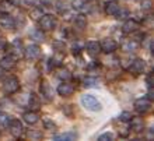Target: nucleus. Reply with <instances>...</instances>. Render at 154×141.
<instances>
[{"instance_id": "nucleus-1", "label": "nucleus", "mask_w": 154, "mask_h": 141, "mask_svg": "<svg viewBox=\"0 0 154 141\" xmlns=\"http://www.w3.org/2000/svg\"><path fill=\"white\" fill-rule=\"evenodd\" d=\"M80 102H81V105L84 106L87 110H91V112H100V110L102 109L101 102L98 101L94 95H90V94L81 95Z\"/></svg>"}, {"instance_id": "nucleus-2", "label": "nucleus", "mask_w": 154, "mask_h": 141, "mask_svg": "<svg viewBox=\"0 0 154 141\" xmlns=\"http://www.w3.org/2000/svg\"><path fill=\"white\" fill-rule=\"evenodd\" d=\"M18 89H20V81H18L17 77L10 76V77H7V78L3 81V91H4V94H7V95H13V94H16Z\"/></svg>"}, {"instance_id": "nucleus-3", "label": "nucleus", "mask_w": 154, "mask_h": 141, "mask_svg": "<svg viewBox=\"0 0 154 141\" xmlns=\"http://www.w3.org/2000/svg\"><path fill=\"white\" fill-rule=\"evenodd\" d=\"M56 17L52 16V14H44L39 18V28L42 31H52V29L56 28Z\"/></svg>"}, {"instance_id": "nucleus-4", "label": "nucleus", "mask_w": 154, "mask_h": 141, "mask_svg": "<svg viewBox=\"0 0 154 141\" xmlns=\"http://www.w3.org/2000/svg\"><path fill=\"white\" fill-rule=\"evenodd\" d=\"M133 106H134V110H136L139 115H144V113H147L151 109V101L147 97L139 98V99L134 101Z\"/></svg>"}, {"instance_id": "nucleus-5", "label": "nucleus", "mask_w": 154, "mask_h": 141, "mask_svg": "<svg viewBox=\"0 0 154 141\" xmlns=\"http://www.w3.org/2000/svg\"><path fill=\"white\" fill-rule=\"evenodd\" d=\"M23 56L27 59V60H35L41 56V48L38 46L37 44L28 45L27 48H24L23 50Z\"/></svg>"}, {"instance_id": "nucleus-6", "label": "nucleus", "mask_w": 154, "mask_h": 141, "mask_svg": "<svg viewBox=\"0 0 154 141\" xmlns=\"http://www.w3.org/2000/svg\"><path fill=\"white\" fill-rule=\"evenodd\" d=\"M8 130L14 138H20L24 133V127H23V123H21L18 119H11L10 123H8Z\"/></svg>"}, {"instance_id": "nucleus-7", "label": "nucleus", "mask_w": 154, "mask_h": 141, "mask_svg": "<svg viewBox=\"0 0 154 141\" xmlns=\"http://www.w3.org/2000/svg\"><path fill=\"white\" fill-rule=\"evenodd\" d=\"M100 48H101V52L104 53H114L118 49V42L111 38H105L100 42Z\"/></svg>"}, {"instance_id": "nucleus-8", "label": "nucleus", "mask_w": 154, "mask_h": 141, "mask_svg": "<svg viewBox=\"0 0 154 141\" xmlns=\"http://www.w3.org/2000/svg\"><path fill=\"white\" fill-rule=\"evenodd\" d=\"M144 69H146V63H144V60H142V59H134L129 64V67H128L129 73H132L133 76L142 74V73L144 71Z\"/></svg>"}, {"instance_id": "nucleus-9", "label": "nucleus", "mask_w": 154, "mask_h": 141, "mask_svg": "<svg viewBox=\"0 0 154 141\" xmlns=\"http://www.w3.org/2000/svg\"><path fill=\"white\" fill-rule=\"evenodd\" d=\"M139 28H140V24H139L136 20H133V18L126 20L125 22H123V25H122V31H123V34H126V35L137 32Z\"/></svg>"}, {"instance_id": "nucleus-10", "label": "nucleus", "mask_w": 154, "mask_h": 141, "mask_svg": "<svg viewBox=\"0 0 154 141\" xmlns=\"http://www.w3.org/2000/svg\"><path fill=\"white\" fill-rule=\"evenodd\" d=\"M39 92L41 95L46 99V101H52L53 99V89L46 80H42L39 84Z\"/></svg>"}, {"instance_id": "nucleus-11", "label": "nucleus", "mask_w": 154, "mask_h": 141, "mask_svg": "<svg viewBox=\"0 0 154 141\" xmlns=\"http://www.w3.org/2000/svg\"><path fill=\"white\" fill-rule=\"evenodd\" d=\"M73 92H74V85L67 82V81H62V84H59V87H57V94L63 98L73 95Z\"/></svg>"}, {"instance_id": "nucleus-12", "label": "nucleus", "mask_w": 154, "mask_h": 141, "mask_svg": "<svg viewBox=\"0 0 154 141\" xmlns=\"http://www.w3.org/2000/svg\"><path fill=\"white\" fill-rule=\"evenodd\" d=\"M16 64H17V57H14L13 55H7V56H3L0 59V67H3L6 71L14 69Z\"/></svg>"}, {"instance_id": "nucleus-13", "label": "nucleus", "mask_w": 154, "mask_h": 141, "mask_svg": "<svg viewBox=\"0 0 154 141\" xmlns=\"http://www.w3.org/2000/svg\"><path fill=\"white\" fill-rule=\"evenodd\" d=\"M0 27L4 29H13L16 27V21L8 13H3L0 16Z\"/></svg>"}, {"instance_id": "nucleus-14", "label": "nucleus", "mask_w": 154, "mask_h": 141, "mask_svg": "<svg viewBox=\"0 0 154 141\" xmlns=\"http://www.w3.org/2000/svg\"><path fill=\"white\" fill-rule=\"evenodd\" d=\"M129 123H130V129L133 130L134 133H142L143 130H144V122H143V119L142 117H133L132 116V119L129 120Z\"/></svg>"}, {"instance_id": "nucleus-15", "label": "nucleus", "mask_w": 154, "mask_h": 141, "mask_svg": "<svg viewBox=\"0 0 154 141\" xmlns=\"http://www.w3.org/2000/svg\"><path fill=\"white\" fill-rule=\"evenodd\" d=\"M85 49H87V53H88L90 56H93V57H95L98 53L101 52L100 42H97V40H88V42L85 44Z\"/></svg>"}, {"instance_id": "nucleus-16", "label": "nucleus", "mask_w": 154, "mask_h": 141, "mask_svg": "<svg viewBox=\"0 0 154 141\" xmlns=\"http://www.w3.org/2000/svg\"><path fill=\"white\" fill-rule=\"evenodd\" d=\"M23 119H24V122L27 123V124H35V123H38V120H39V115H38L35 110H32V109H29L28 112H25L24 115H23Z\"/></svg>"}, {"instance_id": "nucleus-17", "label": "nucleus", "mask_w": 154, "mask_h": 141, "mask_svg": "<svg viewBox=\"0 0 154 141\" xmlns=\"http://www.w3.org/2000/svg\"><path fill=\"white\" fill-rule=\"evenodd\" d=\"M137 49H139V44L134 39H128L122 44V50H125V52H128V53L136 52Z\"/></svg>"}, {"instance_id": "nucleus-18", "label": "nucleus", "mask_w": 154, "mask_h": 141, "mask_svg": "<svg viewBox=\"0 0 154 141\" xmlns=\"http://www.w3.org/2000/svg\"><path fill=\"white\" fill-rule=\"evenodd\" d=\"M29 38L35 42H44L46 39L45 36V31H42L41 28H34L32 31H29Z\"/></svg>"}, {"instance_id": "nucleus-19", "label": "nucleus", "mask_w": 154, "mask_h": 141, "mask_svg": "<svg viewBox=\"0 0 154 141\" xmlns=\"http://www.w3.org/2000/svg\"><path fill=\"white\" fill-rule=\"evenodd\" d=\"M11 55L14 57H18L23 55V50H24V48H23V42H21L20 39H16L11 42Z\"/></svg>"}, {"instance_id": "nucleus-20", "label": "nucleus", "mask_w": 154, "mask_h": 141, "mask_svg": "<svg viewBox=\"0 0 154 141\" xmlns=\"http://www.w3.org/2000/svg\"><path fill=\"white\" fill-rule=\"evenodd\" d=\"M119 8H121L119 7V4H118L116 2H114V0H109V2H106L105 3V13L108 14V16H115Z\"/></svg>"}, {"instance_id": "nucleus-21", "label": "nucleus", "mask_w": 154, "mask_h": 141, "mask_svg": "<svg viewBox=\"0 0 154 141\" xmlns=\"http://www.w3.org/2000/svg\"><path fill=\"white\" fill-rule=\"evenodd\" d=\"M74 27L77 29H85V27H87V18H85L84 14L76 16V18H74Z\"/></svg>"}, {"instance_id": "nucleus-22", "label": "nucleus", "mask_w": 154, "mask_h": 141, "mask_svg": "<svg viewBox=\"0 0 154 141\" xmlns=\"http://www.w3.org/2000/svg\"><path fill=\"white\" fill-rule=\"evenodd\" d=\"M76 138H77V134L73 133V131L55 136V141H73V140H76Z\"/></svg>"}, {"instance_id": "nucleus-23", "label": "nucleus", "mask_w": 154, "mask_h": 141, "mask_svg": "<svg viewBox=\"0 0 154 141\" xmlns=\"http://www.w3.org/2000/svg\"><path fill=\"white\" fill-rule=\"evenodd\" d=\"M28 108L29 109H39L41 108V102L38 99V97L35 94H29L28 97Z\"/></svg>"}, {"instance_id": "nucleus-24", "label": "nucleus", "mask_w": 154, "mask_h": 141, "mask_svg": "<svg viewBox=\"0 0 154 141\" xmlns=\"http://www.w3.org/2000/svg\"><path fill=\"white\" fill-rule=\"evenodd\" d=\"M44 16V10L41 7H34L31 11H29V17L32 21H39V18Z\"/></svg>"}, {"instance_id": "nucleus-25", "label": "nucleus", "mask_w": 154, "mask_h": 141, "mask_svg": "<svg viewBox=\"0 0 154 141\" xmlns=\"http://www.w3.org/2000/svg\"><path fill=\"white\" fill-rule=\"evenodd\" d=\"M72 7L77 11H84L85 7H87V3H85L84 0H73L72 2Z\"/></svg>"}, {"instance_id": "nucleus-26", "label": "nucleus", "mask_w": 154, "mask_h": 141, "mask_svg": "<svg viewBox=\"0 0 154 141\" xmlns=\"http://www.w3.org/2000/svg\"><path fill=\"white\" fill-rule=\"evenodd\" d=\"M13 8H14V6L8 0H2L0 2V11L2 13H10Z\"/></svg>"}, {"instance_id": "nucleus-27", "label": "nucleus", "mask_w": 154, "mask_h": 141, "mask_svg": "<svg viewBox=\"0 0 154 141\" xmlns=\"http://www.w3.org/2000/svg\"><path fill=\"white\" fill-rule=\"evenodd\" d=\"M57 77L60 78L62 81H67V80H70L72 78V73L69 71L67 69H59V71H57Z\"/></svg>"}, {"instance_id": "nucleus-28", "label": "nucleus", "mask_w": 154, "mask_h": 141, "mask_svg": "<svg viewBox=\"0 0 154 141\" xmlns=\"http://www.w3.org/2000/svg\"><path fill=\"white\" fill-rule=\"evenodd\" d=\"M97 78L95 77H85L84 80H83V85H84L85 88H93L97 85Z\"/></svg>"}, {"instance_id": "nucleus-29", "label": "nucleus", "mask_w": 154, "mask_h": 141, "mask_svg": "<svg viewBox=\"0 0 154 141\" xmlns=\"http://www.w3.org/2000/svg\"><path fill=\"white\" fill-rule=\"evenodd\" d=\"M140 8H142L143 11L149 13L153 8V0H142L140 2Z\"/></svg>"}, {"instance_id": "nucleus-30", "label": "nucleus", "mask_w": 154, "mask_h": 141, "mask_svg": "<svg viewBox=\"0 0 154 141\" xmlns=\"http://www.w3.org/2000/svg\"><path fill=\"white\" fill-rule=\"evenodd\" d=\"M11 120V117L8 116L7 113L4 112H0V126H3V127H7L8 123Z\"/></svg>"}, {"instance_id": "nucleus-31", "label": "nucleus", "mask_w": 154, "mask_h": 141, "mask_svg": "<svg viewBox=\"0 0 154 141\" xmlns=\"http://www.w3.org/2000/svg\"><path fill=\"white\" fill-rule=\"evenodd\" d=\"M27 137L29 140H41L42 138V133L41 131H35V130H29L28 133H27Z\"/></svg>"}, {"instance_id": "nucleus-32", "label": "nucleus", "mask_w": 154, "mask_h": 141, "mask_svg": "<svg viewBox=\"0 0 154 141\" xmlns=\"http://www.w3.org/2000/svg\"><path fill=\"white\" fill-rule=\"evenodd\" d=\"M115 138V136L112 133H104L98 137V141H112Z\"/></svg>"}, {"instance_id": "nucleus-33", "label": "nucleus", "mask_w": 154, "mask_h": 141, "mask_svg": "<svg viewBox=\"0 0 154 141\" xmlns=\"http://www.w3.org/2000/svg\"><path fill=\"white\" fill-rule=\"evenodd\" d=\"M44 127L48 130H55L56 129V124H55V122H52L51 119H45L44 120Z\"/></svg>"}, {"instance_id": "nucleus-34", "label": "nucleus", "mask_w": 154, "mask_h": 141, "mask_svg": "<svg viewBox=\"0 0 154 141\" xmlns=\"http://www.w3.org/2000/svg\"><path fill=\"white\" fill-rule=\"evenodd\" d=\"M128 16H129L128 10H122V8H119V10H118V13L115 14V17H116L118 20H125Z\"/></svg>"}, {"instance_id": "nucleus-35", "label": "nucleus", "mask_w": 154, "mask_h": 141, "mask_svg": "<svg viewBox=\"0 0 154 141\" xmlns=\"http://www.w3.org/2000/svg\"><path fill=\"white\" fill-rule=\"evenodd\" d=\"M130 119H132V115H130V112H122L121 115H119V120L123 122V123H128Z\"/></svg>"}, {"instance_id": "nucleus-36", "label": "nucleus", "mask_w": 154, "mask_h": 141, "mask_svg": "<svg viewBox=\"0 0 154 141\" xmlns=\"http://www.w3.org/2000/svg\"><path fill=\"white\" fill-rule=\"evenodd\" d=\"M146 84H147V87H149V88H151V89H153V87H154V76H153V71H151V73H149V74H147Z\"/></svg>"}, {"instance_id": "nucleus-37", "label": "nucleus", "mask_w": 154, "mask_h": 141, "mask_svg": "<svg viewBox=\"0 0 154 141\" xmlns=\"http://www.w3.org/2000/svg\"><path fill=\"white\" fill-rule=\"evenodd\" d=\"M81 52V46L79 44L73 45V55H79V53Z\"/></svg>"}, {"instance_id": "nucleus-38", "label": "nucleus", "mask_w": 154, "mask_h": 141, "mask_svg": "<svg viewBox=\"0 0 154 141\" xmlns=\"http://www.w3.org/2000/svg\"><path fill=\"white\" fill-rule=\"evenodd\" d=\"M39 2L44 4V6H48V7H49V6H52V4L55 3L56 0H39Z\"/></svg>"}, {"instance_id": "nucleus-39", "label": "nucleus", "mask_w": 154, "mask_h": 141, "mask_svg": "<svg viewBox=\"0 0 154 141\" xmlns=\"http://www.w3.org/2000/svg\"><path fill=\"white\" fill-rule=\"evenodd\" d=\"M25 6H34V4L37 3V0H21Z\"/></svg>"}, {"instance_id": "nucleus-40", "label": "nucleus", "mask_w": 154, "mask_h": 141, "mask_svg": "<svg viewBox=\"0 0 154 141\" xmlns=\"http://www.w3.org/2000/svg\"><path fill=\"white\" fill-rule=\"evenodd\" d=\"M10 3L13 4V6H17V4H20L21 3V0H8Z\"/></svg>"}, {"instance_id": "nucleus-41", "label": "nucleus", "mask_w": 154, "mask_h": 141, "mask_svg": "<svg viewBox=\"0 0 154 141\" xmlns=\"http://www.w3.org/2000/svg\"><path fill=\"white\" fill-rule=\"evenodd\" d=\"M4 71H6V70H4L3 67H0V80H2V78L4 77Z\"/></svg>"}, {"instance_id": "nucleus-42", "label": "nucleus", "mask_w": 154, "mask_h": 141, "mask_svg": "<svg viewBox=\"0 0 154 141\" xmlns=\"http://www.w3.org/2000/svg\"><path fill=\"white\" fill-rule=\"evenodd\" d=\"M85 2H94V0H85Z\"/></svg>"}]
</instances>
